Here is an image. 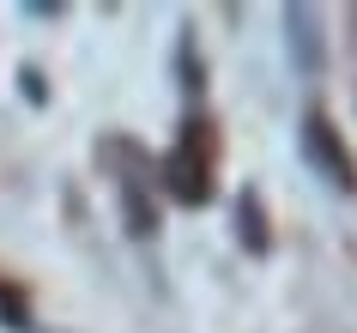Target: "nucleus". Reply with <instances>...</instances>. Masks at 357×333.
<instances>
[{
  "instance_id": "f257e3e1",
  "label": "nucleus",
  "mask_w": 357,
  "mask_h": 333,
  "mask_svg": "<svg viewBox=\"0 0 357 333\" xmlns=\"http://www.w3.org/2000/svg\"><path fill=\"white\" fill-rule=\"evenodd\" d=\"M212 176H218V140H212V121L188 115L182 133H176V146L164 151V164H158V182L176 206H206L212 200Z\"/></svg>"
},
{
  "instance_id": "f03ea898",
  "label": "nucleus",
  "mask_w": 357,
  "mask_h": 333,
  "mask_svg": "<svg viewBox=\"0 0 357 333\" xmlns=\"http://www.w3.org/2000/svg\"><path fill=\"white\" fill-rule=\"evenodd\" d=\"M297 146H303V158L327 176L333 188H345V194H357V158H351V146H345V133L327 121L321 110H309L303 115V128H297Z\"/></svg>"
},
{
  "instance_id": "7ed1b4c3",
  "label": "nucleus",
  "mask_w": 357,
  "mask_h": 333,
  "mask_svg": "<svg viewBox=\"0 0 357 333\" xmlns=\"http://www.w3.org/2000/svg\"><path fill=\"white\" fill-rule=\"evenodd\" d=\"M284 31H291V61L315 79L321 61H327V55H321V13H315V6H284Z\"/></svg>"
},
{
  "instance_id": "20e7f679",
  "label": "nucleus",
  "mask_w": 357,
  "mask_h": 333,
  "mask_svg": "<svg viewBox=\"0 0 357 333\" xmlns=\"http://www.w3.org/2000/svg\"><path fill=\"white\" fill-rule=\"evenodd\" d=\"M236 237H243L248 255H266L273 249V230H266V200H261V188H243L236 194Z\"/></svg>"
},
{
  "instance_id": "39448f33",
  "label": "nucleus",
  "mask_w": 357,
  "mask_h": 333,
  "mask_svg": "<svg viewBox=\"0 0 357 333\" xmlns=\"http://www.w3.org/2000/svg\"><path fill=\"white\" fill-rule=\"evenodd\" d=\"M115 188H121V219H128V237H151V230H158L151 182H115Z\"/></svg>"
},
{
  "instance_id": "423d86ee",
  "label": "nucleus",
  "mask_w": 357,
  "mask_h": 333,
  "mask_svg": "<svg viewBox=\"0 0 357 333\" xmlns=\"http://www.w3.org/2000/svg\"><path fill=\"white\" fill-rule=\"evenodd\" d=\"M0 315H13V327H31V315H24V303H19V291H13V285H0Z\"/></svg>"
},
{
  "instance_id": "0eeeda50",
  "label": "nucleus",
  "mask_w": 357,
  "mask_h": 333,
  "mask_svg": "<svg viewBox=\"0 0 357 333\" xmlns=\"http://www.w3.org/2000/svg\"><path fill=\"white\" fill-rule=\"evenodd\" d=\"M19 79H24V97H31V103H43V73H37V67H24Z\"/></svg>"
}]
</instances>
